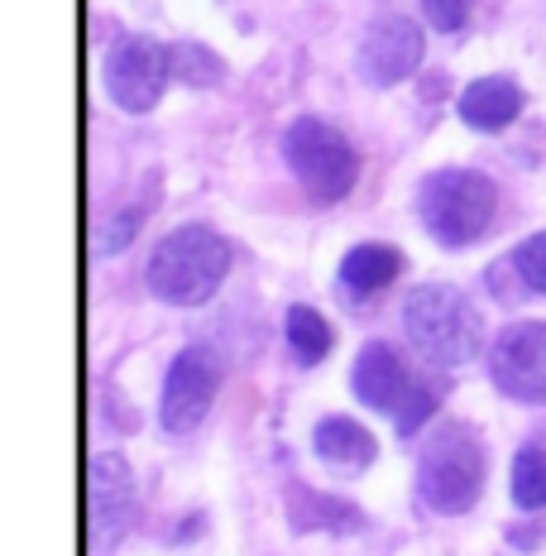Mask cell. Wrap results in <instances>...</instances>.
I'll return each instance as SVG.
<instances>
[{
	"label": "cell",
	"instance_id": "6da1fadb",
	"mask_svg": "<svg viewBox=\"0 0 546 556\" xmlns=\"http://www.w3.org/2000/svg\"><path fill=\"white\" fill-rule=\"evenodd\" d=\"M230 245L206 226H178L149 254V293L173 307H196L226 283Z\"/></svg>",
	"mask_w": 546,
	"mask_h": 556
},
{
	"label": "cell",
	"instance_id": "7a4b0ae2",
	"mask_svg": "<svg viewBox=\"0 0 546 556\" xmlns=\"http://www.w3.org/2000/svg\"><path fill=\"white\" fill-rule=\"evenodd\" d=\"M484 490V442L470 422L450 417L432 427L417 456V494L436 514H465Z\"/></svg>",
	"mask_w": 546,
	"mask_h": 556
},
{
	"label": "cell",
	"instance_id": "3957f363",
	"mask_svg": "<svg viewBox=\"0 0 546 556\" xmlns=\"http://www.w3.org/2000/svg\"><path fill=\"white\" fill-rule=\"evenodd\" d=\"M403 331L432 365H465L480 355L484 321L474 303L450 283H422L403 303Z\"/></svg>",
	"mask_w": 546,
	"mask_h": 556
},
{
	"label": "cell",
	"instance_id": "277c9868",
	"mask_svg": "<svg viewBox=\"0 0 546 556\" xmlns=\"http://www.w3.org/2000/svg\"><path fill=\"white\" fill-rule=\"evenodd\" d=\"M494 206H498L494 182L474 168H436L417 188V216H422L427 236L450 250L480 240L494 222Z\"/></svg>",
	"mask_w": 546,
	"mask_h": 556
},
{
	"label": "cell",
	"instance_id": "5b68a950",
	"mask_svg": "<svg viewBox=\"0 0 546 556\" xmlns=\"http://www.w3.org/2000/svg\"><path fill=\"white\" fill-rule=\"evenodd\" d=\"M283 159L293 168V178L307 188L317 202H341L359 178V159L335 125L317 121V115H302L288 125L283 135Z\"/></svg>",
	"mask_w": 546,
	"mask_h": 556
},
{
	"label": "cell",
	"instance_id": "8992f818",
	"mask_svg": "<svg viewBox=\"0 0 546 556\" xmlns=\"http://www.w3.org/2000/svg\"><path fill=\"white\" fill-rule=\"evenodd\" d=\"M220 379H226V365H220L212 345L178 351V361L168 365V379H164V399H158V422L168 432H192L206 417V408L216 403Z\"/></svg>",
	"mask_w": 546,
	"mask_h": 556
},
{
	"label": "cell",
	"instance_id": "52a82bcc",
	"mask_svg": "<svg viewBox=\"0 0 546 556\" xmlns=\"http://www.w3.org/2000/svg\"><path fill=\"white\" fill-rule=\"evenodd\" d=\"M490 379L518 403H546V321H513L498 331Z\"/></svg>",
	"mask_w": 546,
	"mask_h": 556
},
{
	"label": "cell",
	"instance_id": "ba28073f",
	"mask_svg": "<svg viewBox=\"0 0 546 556\" xmlns=\"http://www.w3.org/2000/svg\"><path fill=\"white\" fill-rule=\"evenodd\" d=\"M168 77H173V49H164L158 39H125L106 58V87H111L115 106L130 115L154 111Z\"/></svg>",
	"mask_w": 546,
	"mask_h": 556
},
{
	"label": "cell",
	"instance_id": "9c48e42d",
	"mask_svg": "<svg viewBox=\"0 0 546 556\" xmlns=\"http://www.w3.org/2000/svg\"><path fill=\"white\" fill-rule=\"evenodd\" d=\"M355 67L369 87H398L422 67V25L408 15H383L365 29L355 53Z\"/></svg>",
	"mask_w": 546,
	"mask_h": 556
},
{
	"label": "cell",
	"instance_id": "30bf717a",
	"mask_svg": "<svg viewBox=\"0 0 546 556\" xmlns=\"http://www.w3.org/2000/svg\"><path fill=\"white\" fill-rule=\"evenodd\" d=\"M135 523V475L125 466V456H91V538L97 552L106 547V538H120Z\"/></svg>",
	"mask_w": 546,
	"mask_h": 556
},
{
	"label": "cell",
	"instance_id": "8fae6325",
	"mask_svg": "<svg viewBox=\"0 0 546 556\" xmlns=\"http://www.w3.org/2000/svg\"><path fill=\"white\" fill-rule=\"evenodd\" d=\"M351 384H355V399L365 403V408L393 413V417L408 408V399L417 393L412 375H408V365H403V355L393 351V345H383V341H369L365 351L355 355V375H351Z\"/></svg>",
	"mask_w": 546,
	"mask_h": 556
},
{
	"label": "cell",
	"instance_id": "7c38bea8",
	"mask_svg": "<svg viewBox=\"0 0 546 556\" xmlns=\"http://www.w3.org/2000/svg\"><path fill=\"white\" fill-rule=\"evenodd\" d=\"M522 115V87L508 83V77H480V83H470L460 91V121L470 125V130H504V125H513Z\"/></svg>",
	"mask_w": 546,
	"mask_h": 556
},
{
	"label": "cell",
	"instance_id": "4fadbf2b",
	"mask_svg": "<svg viewBox=\"0 0 546 556\" xmlns=\"http://www.w3.org/2000/svg\"><path fill=\"white\" fill-rule=\"evenodd\" d=\"M312 451H317L321 460H327L331 470H365L369 460H374V432L369 427H359L355 417H321L317 432H312Z\"/></svg>",
	"mask_w": 546,
	"mask_h": 556
},
{
	"label": "cell",
	"instance_id": "5bb4252c",
	"mask_svg": "<svg viewBox=\"0 0 546 556\" xmlns=\"http://www.w3.org/2000/svg\"><path fill=\"white\" fill-rule=\"evenodd\" d=\"M398 269H403V254L393 245H355L341 260V283L351 288L355 298H365V293H379L383 283H393Z\"/></svg>",
	"mask_w": 546,
	"mask_h": 556
},
{
	"label": "cell",
	"instance_id": "9a60e30c",
	"mask_svg": "<svg viewBox=\"0 0 546 556\" xmlns=\"http://www.w3.org/2000/svg\"><path fill=\"white\" fill-rule=\"evenodd\" d=\"M288 514H293V528L297 532H317V528H327V532H359L365 528V514L351 504H341V500H327V494H317V490H293L288 494Z\"/></svg>",
	"mask_w": 546,
	"mask_h": 556
},
{
	"label": "cell",
	"instance_id": "2e32d148",
	"mask_svg": "<svg viewBox=\"0 0 546 556\" xmlns=\"http://www.w3.org/2000/svg\"><path fill=\"white\" fill-rule=\"evenodd\" d=\"M283 331H288V345H293V355L302 365H321L331 355V327L317 307H307V303L288 307Z\"/></svg>",
	"mask_w": 546,
	"mask_h": 556
},
{
	"label": "cell",
	"instance_id": "e0dca14e",
	"mask_svg": "<svg viewBox=\"0 0 546 556\" xmlns=\"http://www.w3.org/2000/svg\"><path fill=\"white\" fill-rule=\"evenodd\" d=\"M513 504L518 508H546V451L528 446L513 456Z\"/></svg>",
	"mask_w": 546,
	"mask_h": 556
},
{
	"label": "cell",
	"instance_id": "ac0fdd59",
	"mask_svg": "<svg viewBox=\"0 0 546 556\" xmlns=\"http://www.w3.org/2000/svg\"><path fill=\"white\" fill-rule=\"evenodd\" d=\"M173 77H182V83H192V87H212V83H220V58L206 53L202 43H178V49H173Z\"/></svg>",
	"mask_w": 546,
	"mask_h": 556
},
{
	"label": "cell",
	"instance_id": "d6986e66",
	"mask_svg": "<svg viewBox=\"0 0 546 556\" xmlns=\"http://www.w3.org/2000/svg\"><path fill=\"white\" fill-rule=\"evenodd\" d=\"M513 269L522 278V288H532V293H546V230L528 236L513 250Z\"/></svg>",
	"mask_w": 546,
	"mask_h": 556
},
{
	"label": "cell",
	"instance_id": "ffe728a7",
	"mask_svg": "<svg viewBox=\"0 0 546 556\" xmlns=\"http://www.w3.org/2000/svg\"><path fill=\"white\" fill-rule=\"evenodd\" d=\"M422 15H427L432 29L456 34L465 20H470V0H422Z\"/></svg>",
	"mask_w": 546,
	"mask_h": 556
},
{
	"label": "cell",
	"instance_id": "44dd1931",
	"mask_svg": "<svg viewBox=\"0 0 546 556\" xmlns=\"http://www.w3.org/2000/svg\"><path fill=\"white\" fill-rule=\"evenodd\" d=\"M432 408H436V389H427V384H417V393L408 399V408H403L398 417H393V422H398V432L403 437H412L417 427L427 422V417H432Z\"/></svg>",
	"mask_w": 546,
	"mask_h": 556
},
{
	"label": "cell",
	"instance_id": "7402d4cb",
	"mask_svg": "<svg viewBox=\"0 0 546 556\" xmlns=\"http://www.w3.org/2000/svg\"><path fill=\"white\" fill-rule=\"evenodd\" d=\"M135 230H139V212H125V222H120V226H111V230H106V236H101V240H97V250H101V254H106V250H120V245H125V240H130V236H135Z\"/></svg>",
	"mask_w": 546,
	"mask_h": 556
}]
</instances>
